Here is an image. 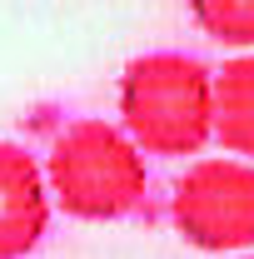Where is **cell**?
Listing matches in <instances>:
<instances>
[{
	"mask_svg": "<svg viewBox=\"0 0 254 259\" xmlns=\"http://www.w3.org/2000/svg\"><path fill=\"white\" fill-rule=\"evenodd\" d=\"M120 120L140 155H199L215 140V70L185 50L135 55L120 75Z\"/></svg>",
	"mask_w": 254,
	"mask_h": 259,
	"instance_id": "1",
	"label": "cell"
},
{
	"mask_svg": "<svg viewBox=\"0 0 254 259\" xmlns=\"http://www.w3.org/2000/svg\"><path fill=\"white\" fill-rule=\"evenodd\" d=\"M145 155L110 120H75L55 135L45 190L75 220H120L145 199Z\"/></svg>",
	"mask_w": 254,
	"mask_h": 259,
	"instance_id": "2",
	"label": "cell"
},
{
	"mask_svg": "<svg viewBox=\"0 0 254 259\" xmlns=\"http://www.w3.org/2000/svg\"><path fill=\"white\" fill-rule=\"evenodd\" d=\"M170 214L194 249L229 254L254 244V164L209 155L194 160L170 194Z\"/></svg>",
	"mask_w": 254,
	"mask_h": 259,
	"instance_id": "3",
	"label": "cell"
},
{
	"mask_svg": "<svg viewBox=\"0 0 254 259\" xmlns=\"http://www.w3.org/2000/svg\"><path fill=\"white\" fill-rule=\"evenodd\" d=\"M50 225L45 169L25 145L0 140V259H25Z\"/></svg>",
	"mask_w": 254,
	"mask_h": 259,
	"instance_id": "4",
	"label": "cell"
},
{
	"mask_svg": "<svg viewBox=\"0 0 254 259\" xmlns=\"http://www.w3.org/2000/svg\"><path fill=\"white\" fill-rule=\"evenodd\" d=\"M215 140L254 164V50L215 70Z\"/></svg>",
	"mask_w": 254,
	"mask_h": 259,
	"instance_id": "5",
	"label": "cell"
},
{
	"mask_svg": "<svg viewBox=\"0 0 254 259\" xmlns=\"http://www.w3.org/2000/svg\"><path fill=\"white\" fill-rule=\"evenodd\" d=\"M190 10L209 40L254 50V0H190Z\"/></svg>",
	"mask_w": 254,
	"mask_h": 259,
	"instance_id": "6",
	"label": "cell"
},
{
	"mask_svg": "<svg viewBox=\"0 0 254 259\" xmlns=\"http://www.w3.org/2000/svg\"><path fill=\"white\" fill-rule=\"evenodd\" d=\"M234 259H254V254H234Z\"/></svg>",
	"mask_w": 254,
	"mask_h": 259,
	"instance_id": "7",
	"label": "cell"
}]
</instances>
